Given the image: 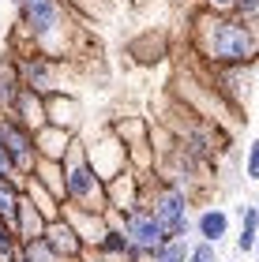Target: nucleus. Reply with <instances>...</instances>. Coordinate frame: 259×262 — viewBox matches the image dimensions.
Listing matches in <instances>:
<instances>
[{"mask_svg": "<svg viewBox=\"0 0 259 262\" xmlns=\"http://www.w3.org/2000/svg\"><path fill=\"white\" fill-rule=\"evenodd\" d=\"M192 232H195V240H203V244H222L229 236V213L226 210H199V217H192Z\"/></svg>", "mask_w": 259, "mask_h": 262, "instance_id": "dca6fc26", "label": "nucleus"}, {"mask_svg": "<svg viewBox=\"0 0 259 262\" xmlns=\"http://www.w3.org/2000/svg\"><path fill=\"white\" fill-rule=\"evenodd\" d=\"M11 262H27V258H23V255H15V258H11Z\"/></svg>", "mask_w": 259, "mask_h": 262, "instance_id": "2f4dec72", "label": "nucleus"}, {"mask_svg": "<svg viewBox=\"0 0 259 262\" xmlns=\"http://www.w3.org/2000/svg\"><path fill=\"white\" fill-rule=\"evenodd\" d=\"M45 221L42 217V210L34 206V202L23 195V206H19V225H15V236H19V244H27V240H38V236H45Z\"/></svg>", "mask_w": 259, "mask_h": 262, "instance_id": "412c9836", "label": "nucleus"}, {"mask_svg": "<svg viewBox=\"0 0 259 262\" xmlns=\"http://www.w3.org/2000/svg\"><path fill=\"white\" fill-rule=\"evenodd\" d=\"M188 262H218V247L214 244H203V240H192Z\"/></svg>", "mask_w": 259, "mask_h": 262, "instance_id": "bb28decb", "label": "nucleus"}, {"mask_svg": "<svg viewBox=\"0 0 259 262\" xmlns=\"http://www.w3.org/2000/svg\"><path fill=\"white\" fill-rule=\"evenodd\" d=\"M259 244V206H244L241 210V232H237V251L255 255Z\"/></svg>", "mask_w": 259, "mask_h": 262, "instance_id": "5701e85b", "label": "nucleus"}, {"mask_svg": "<svg viewBox=\"0 0 259 262\" xmlns=\"http://www.w3.org/2000/svg\"><path fill=\"white\" fill-rule=\"evenodd\" d=\"M45 244L61 255V262H83V258H87V244L79 240V232H75L64 217L45 225Z\"/></svg>", "mask_w": 259, "mask_h": 262, "instance_id": "9d476101", "label": "nucleus"}, {"mask_svg": "<svg viewBox=\"0 0 259 262\" xmlns=\"http://www.w3.org/2000/svg\"><path fill=\"white\" fill-rule=\"evenodd\" d=\"M255 262H259V244H255Z\"/></svg>", "mask_w": 259, "mask_h": 262, "instance_id": "473e14b6", "label": "nucleus"}, {"mask_svg": "<svg viewBox=\"0 0 259 262\" xmlns=\"http://www.w3.org/2000/svg\"><path fill=\"white\" fill-rule=\"evenodd\" d=\"M195 49H203L210 64L222 68H248L259 56V34L241 23L237 15H218L203 11L195 23Z\"/></svg>", "mask_w": 259, "mask_h": 262, "instance_id": "f03ea898", "label": "nucleus"}, {"mask_svg": "<svg viewBox=\"0 0 259 262\" xmlns=\"http://www.w3.org/2000/svg\"><path fill=\"white\" fill-rule=\"evenodd\" d=\"M143 206L154 213V221L162 225L166 240H188V236H192V213H188L192 199H188L184 187L150 176L147 187H143Z\"/></svg>", "mask_w": 259, "mask_h": 262, "instance_id": "20e7f679", "label": "nucleus"}, {"mask_svg": "<svg viewBox=\"0 0 259 262\" xmlns=\"http://www.w3.org/2000/svg\"><path fill=\"white\" fill-rule=\"evenodd\" d=\"M11 60L19 68V79L23 86L34 90L38 98H56V94H68V82H64V71H61V60L45 53H34V49H11Z\"/></svg>", "mask_w": 259, "mask_h": 262, "instance_id": "39448f33", "label": "nucleus"}, {"mask_svg": "<svg viewBox=\"0 0 259 262\" xmlns=\"http://www.w3.org/2000/svg\"><path fill=\"white\" fill-rule=\"evenodd\" d=\"M83 262H105V258H102V255H94V251H87V258H83Z\"/></svg>", "mask_w": 259, "mask_h": 262, "instance_id": "7c9ffc66", "label": "nucleus"}, {"mask_svg": "<svg viewBox=\"0 0 259 262\" xmlns=\"http://www.w3.org/2000/svg\"><path fill=\"white\" fill-rule=\"evenodd\" d=\"M109 131L128 146V154H150V124L143 116H113L109 120Z\"/></svg>", "mask_w": 259, "mask_h": 262, "instance_id": "9b49d317", "label": "nucleus"}, {"mask_svg": "<svg viewBox=\"0 0 259 262\" xmlns=\"http://www.w3.org/2000/svg\"><path fill=\"white\" fill-rule=\"evenodd\" d=\"M0 146L8 150V158L15 161L19 176L27 180L34 172V165H38V142H34V131L27 124H19L15 116L0 113Z\"/></svg>", "mask_w": 259, "mask_h": 262, "instance_id": "6e6552de", "label": "nucleus"}, {"mask_svg": "<svg viewBox=\"0 0 259 262\" xmlns=\"http://www.w3.org/2000/svg\"><path fill=\"white\" fill-rule=\"evenodd\" d=\"M61 217L72 225V229L79 232V240L87 244V251L94 244L102 240V232H105V221H109V213H98V210H79V206H64Z\"/></svg>", "mask_w": 259, "mask_h": 262, "instance_id": "f8f14e48", "label": "nucleus"}, {"mask_svg": "<svg viewBox=\"0 0 259 262\" xmlns=\"http://www.w3.org/2000/svg\"><path fill=\"white\" fill-rule=\"evenodd\" d=\"M23 195H27V199L34 202V206L42 210V217H45V221H61L64 202L56 199V195L49 191V187H42L38 180H30V176H27V180H23Z\"/></svg>", "mask_w": 259, "mask_h": 262, "instance_id": "6ab92c4d", "label": "nucleus"}, {"mask_svg": "<svg viewBox=\"0 0 259 262\" xmlns=\"http://www.w3.org/2000/svg\"><path fill=\"white\" fill-rule=\"evenodd\" d=\"M72 4H75V8H79V0H72Z\"/></svg>", "mask_w": 259, "mask_h": 262, "instance_id": "72a5a7b5", "label": "nucleus"}, {"mask_svg": "<svg viewBox=\"0 0 259 262\" xmlns=\"http://www.w3.org/2000/svg\"><path fill=\"white\" fill-rule=\"evenodd\" d=\"M83 139H87V135H83ZM87 158H90L94 172H98L105 184H113V180H116L121 172H128V169H132V158H128V146H124V142L113 135L109 127L87 139Z\"/></svg>", "mask_w": 259, "mask_h": 262, "instance_id": "0eeeda50", "label": "nucleus"}, {"mask_svg": "<svg viewBox=\"0 0 259 262\" xmlns=\"http://www.w3.org/2000/svg\"><path fill=\"white\" fill-rule=\"evenodd\" d=\"M30 180H38L42 187H49V191L64 202V161H45V158H38Z\"/></svg>", "mask_w": 259, "mask_h": 262, "instance_id": "4be33fe9", "label": "nucleus"}, {"mask_svg": "<svg viewBox=\"0 0 259 262\" xmlns=\"http://www.w3.org/2000/svg\"><path fill=\"white\" fill-rule=\"evenodd\" d=\"M203 4L210 11H218V15H233V4H237V0H203Z\"/></svg>", "mask_w": 259, "mask_h": 262, "instance_id": "c756f323", "label": "nucleus"}, {"mask_svg": "<svg viewBox=\"0 0 259 262\" xmlns=\"http://www.w3.org/2000/svg\"><path fill=\"white\" fill-rule=\"evenodd\" d=\"M116 221H121L128 244H132V262H147L162 244H166V232H162V225L154 221V213H150L147 206L128 210V213H121Z\"/></svg>", "mask_w": 259, "mask_h": 262, "instance_id": "423d86ee", "label": "nucleus"}, {"mask_svg": "<svg viewBox=\"0 0 259 262\" xmlns=\"http://www.w3.org/2000/svg\"><path fill=\"white\" fill-rule=\"evenodd\" d=\"M15 255H19V236L0 221V262H11Z\"/></svg>", "mask_w": 259, "mask_h": 262, "instance_id": "a878e982", "label": "nucleus"}, {"mask_svg": "<svg viewBox=\"0 0 259 262\" xmlns=\"http://www.w3.org/2000/svg\"><path fill=\"white\" fill-rule=\"evenodd\" d=\"M244 176L259 184V139H255L252 146H248V161H244Z\"/></svg>", "mask_w": 259, "mask_h": 262, "instance_id": "cd10ccee", "label": "nucleus"}, {"mask_svg": "<svg viewBox=\"0 0 259 262\" xmlns=\"http://www.w3.org/2000/svg\"><path fill=\"white\" fill-rule=\"evenodd\" d=\"M45 120H49L53 127L79 131V120H83V105H79L75 94H56V98H45Z\"/></svg>", "mask_w": 259, "mask_h": 262, "instance_id": "4468645a", "label": "nucleus"}, {"mask_svg": "<svg viewBox=\"0 0 259 262\" xmlns=\"http://www.w3.org/2000/svg\"><path fill=\"white\" fill-rule=\"evenodd\" d=\"M94 255H102L105 262H132V244H128V236L121 229V221L109 213V221H105V232H102V240L90 247Z\"/></svg>", "mask_w": 259, "mask_h": 262, "instance_id": "ddd939ff", "label": "nucleus"}, {"mask_svg": "<svg viewBox=\"0 0 259 262\" xmlns=\"http://www.w3.org/2000/svg\"><path fill=\"white\" fill-rule=\"evenodd\" d=\"M19 94H23V79H19V68H15V60H11V53H8L4 60H0V113L11 116Z\"/></svg>", "mask_w": 259, "mask_h": 262, "instance_id": "a211bd4d", "label": "nucleus"}, {"mask_svg": "<svg viewBox=\"0 0 259 262\" xmlns=\"http://www.w3.org/2000/svg\"><path fill=\"white\" fill-rule=\"evenodd\" d=\"M233 15L241 23H248V27L259 34V0H237V4H233Z\"/></svg>", "mask_w": 259, "mask_h": 262, "instance_id": "393cba45", "label": "nucleus"}, {"mask_svg": "<svg viewBox=\"0 0 259 262\" xmlns=\"http://www.w3.org/2000/svg\"><path fill=\"white\" fill-rule=\"evenodd\" d=\"M11 116H15L19 124H27L30 131H38V127L49 124V120H45V98H38V94L27 90V86H23V94H19V101H15V109H11Z\"/></svg>", "mask_w": 259, "mask_h": 262, "instance_id": "f3484780", "label": "nucleus"}, {"mask_svg": "<svg viewBox=\"0 0 259 262\" xmlns=\"http://www.w3.org/2000/svg\"><path fill=\"white\" fill-rule=\"evenodd\" d=\"M75 135H79V131H64V127H53V124L38 127V131H34L38 158H45V161H64V154H68V146H72Z\"/></svg>", "mask_w": 259, "mask_h": 262, "instance_id": "2eb2a0df", "label": "nucleus"}, {"mask_svg": "<svg viewBox=\"0 0 259 262\" xmlns=\"http://www.w3.org/2000/svg\"><path fill=\"white\" fill-rule=\"evenodd\" d=\"M64 206L109 213V187H105V180L94 172L83 135H75L68 154H64Z\"/></svg>", "mask_w": 259, "mask_h": 262, "instance_id": "7ed1b4c3", "label": "nucleus"}, {"mask_svg": "<svg viewBox=\"0 0 259 262\" xmlns=\"http://www.w3.org/2000/svg\"><path fill=\"white\" fill-rule=\"evenodd\" d=\"M19 255L27 258V262H61V255H56L53 247L45 244V236H38V240H27V244H19Z\"/></svg>", "mask_w": 259, "mask_h": 262, "instance_id": "b1692460", "label": "nucleus"}, {"mask_svg": "<svg viewBox=\"0 0 259 262\" xmlns=\"http://www.w3.org/2000/svg\"><path fill=\"white\" fill-rule=\"evenodd\" d=\"M105 187H109V213H113V217H121V213L135 210V206H143V187H147V180H143V176H135L132 169L121 172L113 184H105Z\"/></svg>", "mask_w": 259, "mask_h": 262, "instance_id": "1a4fd4ad", "label": "nucleus"}, {"mask_svg": "<svg viewBox=\"0 0 259 262\" xmlns=\"http://www.w3.org/2000/svg\"><path fill=\"white\" fill-rule=\"evenodd\" d=\"M19 206H23V180H8L0 176V221L15 232L19 225Z\"/></svg>", "mask_w": 259, "mask_h": 262, "instance_id": "aec40b11", "label": "nucleus"}, {"mask_svg": "<svg viewBox=\"0 0 259 262\" xmlns=\"http://www.w3.org/2000/svg\"><path fill=\"white\" fill-rule=\"evenodd\" d=\"M0 176H8V180H23L19 169H15V161L8 158V150H4V146H0Z\"/></svg>", "mask_w": 259, "mask_h": 262, "instance_id": "c85d7f7f", "label": "nucleus"}, {"mask_svg": "<svg viewBox=\"0 0 259 262\" xmlns=\"http://www.w3.org/2000/svg\"><path fill=\"white\" fill-rule=\"evenodd\" d=\"M11 8L27 38V49L45 53L53 60L72 56V41L79 30V11L72 0H11Z\"/></svg>", "mask_w": 259, "mask_h": 262, "instance_id": "f257e3e1", "label": "nucleus"}]
</instances>
